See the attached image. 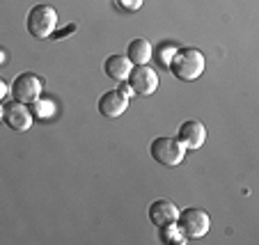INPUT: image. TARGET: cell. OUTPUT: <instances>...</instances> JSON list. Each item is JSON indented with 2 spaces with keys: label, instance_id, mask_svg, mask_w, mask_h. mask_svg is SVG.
I'll return each instance as SVG.
<instances>
[{
  "label": "cell",
  "instance_id": "1",
  "mask_svg": "<svg viewBox=\"0 0 259 245\" xmlns=\"http://www.w3.org/2000/svg\"><path fill=\"white\" fill-rule=\"evenodd\" d=\"M206 60L204 53L200 48H193V46H186V48H177L175 55L170 60V74L175 76L177 80H184V83H191V80H197L202 74H204Z\"/></svg>",
  "mask_w": 259,
  "mask_h": 245
},
{
  "label": "cell",
  "instance_id": "2",
  "mask_svg": "<svg viewBox=\"0 0 259 245\" xmlns=\"http://www.w3.org/2000/svg\"><path fill=\"white\" fill-rule=\"evenodd\" d=\"M25 28H28L30 37L34 39H49L58 28V12L51 5H34L28 12L25 19Z\"/></svg>",
  "mask_w": 259,
  "mask_h": 245
},
{
  "label": "cell",
  "instance_id": "3",
  "mask_svg": "<svg viewBox=\"0 0 259 245\" xmlns=\"http://www.w3.org/2000/svg\"><path fill=\"white\" fill-rule=\"evenodd\" d=\"M149 156L158 163V165L165 167H177L184 158H186V147L177 140V137H156L149 144Z\"/></svg>",
  "mask_w": 259,
  "mask_h": 245
},
{
  "label": "cell",
  "instance_id": "4",
  "mask_svg": "<svg viewBox=\"0 0 259 245\" xmlns=\"http://www.w3.org/2000/svg\"><path fill=\"white\" fill-rule=\"evenodd\" d=\"M175 222L179 225V229L184 231L186 238H204L209 227H211L209 213H206L204 209H195V206L179 211V216H177Z\"/></svg>",
  "mask_w": 259,
  "mask_h": 245
},
{
  "label": "cell",
  "instance_id": "5",
  "mask_svg": "<svg viewBox=\"0 0 259 245\" xmlns=\"http://www.w3.org/2000/svg\"><path fill=\"white\" fill-rule=\"evenodd\" d=\"M126 83L131 85L133 94L138 96H152L158 89V74L149 64H133Z\"/></svg>",
  "mask_w": 259,
  "mask_h": 245
},
{
  "label": "cell",
  "instance_id": "6",
  "mask_svg": "<svg viewBox=\"0 0 259 245\" xmlns=\"http://www.w3.org/2000/svg\"><path fill=\"white\" fill-rule=\"evenodd\" d=\"M41 92H44L41 80L34 74H30V71L16 76L14 83L10 85V94L14 96V101L25 103V106H28V103H34L37 99H41Z\"/></svg>",
  "mask_w": 259,
  "mask_h": 245
},
{
  "label": "cell",
  "instance_id": "7",
  "mask_svg": "<svg viewBox=\"0 0 259 245\" xmlns=\"http://www.w3.org/2000/svg\"><path fill=\"white\" fill-rule=\"evenodd\" d=\"M3 122L7 124V128L16 133H23L32 126V113L25 108V103H19V101H12L5 106L3 110Z\"/></svg>",
  "mask_w": 259,
  "mask_h": 245
},
{
  "label": "cell",
  "instance_id": "8",
  "mask_svg": "<svg viewBox=\"0 0 259 245\" xmlns=\"http://www.w3.org/2000/svg\"><path fill=\"white\" fill-rule=\"evenodd\" d=\"M177 140L186 149H200L206 140V126L197 119H186L177 131Z\"/></svg>",
  "mask_w": 259,
  "mask_h": 245
},
{
  "label": "cell",
  "instance_id": "9",
  "mask_svg": "<svg viewBox=\"0 0 259 245\" xmlns=\"http://www.w3.org/2000/svg\"><path fill=\"white\" fill-rule=\"evenodd\" d=\"M128 108V99L124 96L119 89H108V92L101 94V99H99V113L103 115V117H119V115H124V110Z\"/></svg>",
  "mask_w": 259,
  "mask_h": 245
},
{
  "label": "cell",
  "instance_id": "10",
  "mask_svg": "<svg viewBox=\"0 0 259 245\" xmlns=\"http://www.w3.org/2000/svg\"><path fill=\"white\" fill-rule=\"evenodd\" d=\"M177 216H179V209H177V204L170 200H156L149 204V220H152V225H156V227H163V225H167V222H175Z\"/></svg>",
  "mask_w": 259,
  "mask_h": 245
},
{
  "label": "cell",
  "instance_id": "11",
  "mask_svg": "<svg viewBox=\"0 0 259 245\" xmlns=\"http://www.w3.org/2000/svg\"><path fill=\"white\" fill-rule=\"evenodd\" d=\"M131 60L126 58V55H110V58L103 62V71H106L108 78L117 80V83H122V80L128 78V74H131Z\"/></svg>",
  "mask_w": 259,
  "mask_h": 245
},
{
  "label": "cell",
  "instance_id": "12",
  "mask_svg": "<svg viewBox=\"0 0 259 245\" xmlns=\"http://www.w3.org/2000/svg\"><path fill=\"white\" fill-rule=\"evenodd\" d=\"M152 44L145 39V37H138V39L128 41L126 46V58L131 60V64H147L152 60Z\"/></svg>",
  "mask_w": 259,
  "mask_h": 245
},
{
  "label": "cell",
  "instance_id": "13",
  "mask_svg": "<svg viewBox=\"0 0 259 245\" xmlns=\"http://www.w3.org/2000/svg\"><path fill=\"white\" fill-rule=\"evenodd\" d=\"M161 229V240L163 243H177V245H181V243H186V236H184V231L179 229V225L177 222H167V225H163V227H158Z\"/></svg>",
  "mask_w": 259,
  "mask_h": 245
},
{
  "label": "cell",
  "instance_id": "14",
  "mask_svg": "<svg viewBox=\"0 0 259 245\" xmlns=\"http://www.w3.org/2000/svg\"><path fill=\"white\" fill-rule=\"evenodd\" d=\"M175 46H167V44H163L161 46V48H158V55H156V58H158V62H161V67H170V60H172V55H175Z\"/></svg>",
  "mask_w": 259,
  "mask_h": 245
},
{
  "label": "cell",
  "instance_id": "15",
  "mask_svg": "<svg viewBox=\"0 0 259 245\" xmlns=\"http://www.w3.org/2000/svg\"><path fill=\"white\" fill-rule=\"evenodd\" d=\"M115 5L122 12H138L142 7V0H115Z\"/></svg>",
  "mask_w": 259,
  "mask_h": 245
},
{
  "label": "cell",
  "instance_id": "16",
  "mask_svg": "<svg viewBox=\"0 0 259 245\" xmlns=\"http://www.w3.org/2000/svg\"><path fill=\"white\" fill-rule=\"evenodd\" d=\"M73 30H76V25L71 23V25H67L64 30H58V32H53V34H51V39H64L69 32H73Z\"/></svg>",
  "mask_w": 259,
  "mask_h": 245
},
{
  "label": "cell",
  "instance_id": "17",
  "mask_svg": "<svg viewBox=\"0 0 259 245\" xmlns=\"http://www.w3.org/2000/svg\"><path fill=\"white\" fill-rule=\"evenodd\" d=\"M119 92H122L124 94V96H126V99H131V94H133V89H131V85H128L126 83V80H122V83H119Z\"/></svg>",
  "mask_w": 259,
  "mask_h": 245
},
{
  "label": "cell",
  "instance_id": "18",
  "mask_svg": "<svg viewBox=\"0 0 259 245\" xmlns=\"http://www.w3.org/2000/svg\"><path fill=\"white\" fill-rule=\"evenodd\" d=\"M7 94H10V85H7L5 80L0 78V101H3V99H5Z\"/></svg>",
  "mask_w": 259,
  "mask_h": 245
},
{
  "label": "cell",
  "instance_id": "19",
  "mask_svg": "<svg viewBox=\"0 0 259 245\" xmlns=\"http://www.w3.org/2000/svg\"><path fill=\"white\" fill-rule=\"evenodd\" d=\"M5 60H7V51H5V48H3V46H0V64L5 62Z\"/></svg>",
  "mask_w": 259,
  "mask_h": 245
},
{
  "label": "cell",
  "instance_id": "20",
  "mask_svg": "<svg viewBox=\"0 0 259 245\" xmlns=\"http://www.w3.org/2000/svg\"><path fill=\"white\" fill-rule=\"evenodd\" d=\"M3 110H5V108H3V106H0V119H3Z\"/></svg>",
  "mask_w": 259,
  "mask_h": 245
}]
</instances>
